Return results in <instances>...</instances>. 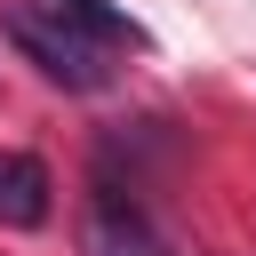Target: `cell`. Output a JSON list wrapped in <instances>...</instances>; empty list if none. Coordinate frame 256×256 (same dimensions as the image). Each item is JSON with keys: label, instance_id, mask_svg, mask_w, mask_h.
Returning <instances> with one entry per match:
<instances>
[{"label": "cell", "instance_id": "7a4b0ae2", "mask_svg": "<svg viewBox=\"0 0 256 256\" xmlns=\"http://www.w3.org/2000/svg\"><path fill=\"white\" fill-rule=\"evenodd\" d=\"M80 256H168V240H160V224L144 216V200L112 176V168H96V184H88V216H80Z\"/></svg>", "mask_w": 256, "mask_h": 256}, {"label": "cell", "instance_id": "277c9868", "mask_svg": "<svg viewBox=\"0 0 256 256\" xmlns=\"http://www.w3.org/2000/svg\"><path fill=\"white\" fill-rule=\"evenodd\" d=\"M56 16H64V24H80L96 48H152V32H144L120 0H56Z\"/></svg>", "mask_w": 256, "mask_h": 256}, {"label": "cell", "instance_id": "3957f363", "mask_svg": "<svg viewBox=\"0 0 256 256\" xmlns=\"http://www.w3.org/2000/svg\"><path fill=\"white\" fill-rule=\"evenodd\" d=\"M56 184H48V160L40 152H0V224L8 232H40L48 224V200Z\"/></svg>", "mask_w": 256, "mask_h": 256}, {"label": "cell", "instance_id": "6da1fadb", "mask_svg": "<svg viewBox=\"0 0 256 256\" xmlns=\"http://www.w3.org/2000/svg\"><path fill=\"white\" fill-rule=\"evenodd\" d=\"M0 40H8L40 80H56V88H72V96H104V88H112L104 48H96L80 24H64L56 0H8V8H0Z\"/></svg>", "mask_w": 256, "mask_h": 256}]
</instances>
